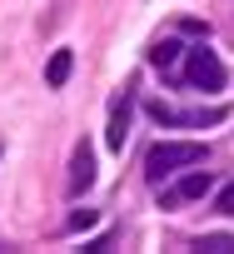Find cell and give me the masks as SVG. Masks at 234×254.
I'll use <instances>...</instances> for the list:
<instances>
[{
	"label": "cell",
	"mask_w": 234,
	"mask_h": 254,
	"mask_svg": "<svg viewBox=\"0 0 234 254\" xmlns=\"http://www.w3.org/2000/svg\"><path fill=\"white\" fill-rule=\"evenodd\" d=\"M189 165H204V145L199 140H160L150 155H145V180L150 185H165L170 175L189 170Z\"/></svg>",
	"instance_id": "cell-1"
},
{
	"label": "cell",
	"mask_w": 234,
	"mask_h": 254,
	"mask_svg": "<svg viewBox=\"0 0 234 254\" xmlns=\"http://www.w3.org/2000/svg\"><path fill=\"white\" fill-rule=\"evenodd\" d=\"M184 80H189L194 90H224L229 70H224V60H219L209 45H194V50H184Z\"/></svg>",
	"instance_id": "cell-2"
},
{
	"label": "cell",
	"mask_w": 234,
	"mask_h": 254,
	"mask_svg": "<svg viewBox=\"0 0 234 254\" xmlns=\"http://www.w3.org/2000/svg\"><path fill=\"white\" fill-rule=\"evenodd\" d=\"M130 90H120L110 100V125H105V145L115 150V155H125V140H130Z\"/></svg>",
	"instance_id": "cell-3"
},
{
	"label": "cell",
	"mask_w": 234,
	"mask_h": 254,
	"mask_svg": "<svg viewBox=\"0 0 234 254\" xmlns=\"http://www.w3.org/2000/svg\"><path fill=\"white\" fill-rule=\"evenodd\" d=\"M90 185H95V155H90V145L80 140L75 155H70V194H85Z\"/></svg>",
	"instance_id": "cell-4"
},
{
	"label": "cell",
	"mask_w": 234,
	"mask_h": 254,
	"mask_svg": "<svg viewBox=\"0 0 234 254\" xmlns=\"http://www.w3.org/2000/svg\"><path fill=\"white\" fill-rule=\"evenodd\" d=\"M70 70H75V55H70V50H55V55H50V65H45V85H50V90H60V85L70 80Z\"/></svg>",
	"instance_id": "cell-5"
},
{
	"label": "cell",
	"mask_w": 234,
	"mask_h": 254,
	"mask_svg": "<svg viewBox=\"0 0 234 254\" xmlns=\"http://www.w3.org/2000/svg\"><path fill=\"white\" fill-rule=\"evenodd\" d=\"M209 170H189L184 180H179V190H175V199H199V194H209Z\"/></svg>",
	"instance_id": "cell-6"
},
{
	"label": "cell",
	"mask_w": 234,
	"mask_h": 254,
	"mask_svg": "<svg viewBox=\"0 0 234 254\" xmlns=\"http://www.w3.org/2000/svg\"><path fill=\"white\" fill-rule=\"evenodd\" d=\"M179 60V40H160V45H150V65L155 70H170Z\"/></svg>",
	"instance_id": "cell-7"
},
{
	"label": "cell",
	"mask_w": 234,
	"mask_h": 254,
	"mask_svg": "<svg viewBox=\"0 0 234 254\" xmlns=\"http://www.w3.org/2000/svg\"><path fill=\"white\" fill-rule=\"evenodd\" d=\"M199 249H209V254H234V239H229V234H204Z\"/></svg>",
	"instance_id": "cell-8"
},
{
	"label": "cell",
	"mask_w": 234,
	"mask_h": 254,
	"mask_svg": "<svg viewBox=\"0 0 234 254\" xmlns=\"http://www.w3.org/2000/svg\"><path fill=\"white\" fill-rule=\"evenodd\" d=\"M214 209H219V214H229V219H234V180H229V185H224V190H219V194H214Z\"/></svg>",
	"instance_id": "cell-9"
},
{
	"label": "cell",
	"mask_w": 234,
	"mask_h": 254,
	"mask_svg": "<svg viewBox=\"0 0 234 254\" xmlns=\"http://www.w3.org/2000/svg\"><path fill=\"white\" fill-rule=\"evenodd\" d=\"M90 224H95V209H75L70 214V229H90Z\"/></svg>",
	"instance_id": "cell-10"
}]
</instances>
